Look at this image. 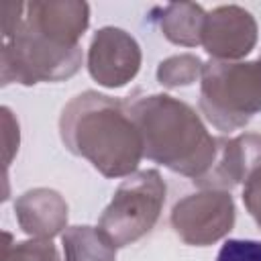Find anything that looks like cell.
Returning a JSON list of instances; mask_svg holds the SVG:
<instances>
[{
	"label": "cell",
	"mask_w": 261,
	"mask_h": 261,
	"mask_svg": "<svg viewBox=\"0 0 261 261\" xmlns=\"http://www.w3.org/2000/svg\"><path fill=\"white\" fill-rule=\"evenodd\" d=\"M141 47L137 39L118 27H102L88 47V71L104 88L126 86L141 69Z\"/></svg>",
	"instance_id": "obj_7"
},
{
	"label": "cell",
	"mask_w": 261,
	"mask_h": 261,
	"mask_svg": "<svg viewBox=\"0 0 261 261\" xmlns=\"http://www.w3.org/2000/svg\"><path fill=\"white\" fill-rule=\"evenodd\" d=\"M126 102L141 130L147 159L192 181L210 171L218 155V139L208 133L188 102L169 94H149Z\"/></svg>",
	"instance_id": "obj_2"
},
{
	"label": "cell",
	"mask_w": 261,
	"mask_h": 261,
	"mask_svg": "<svg viewBox=\"0 0 261 261\" xmlns=\"http://www.w3.org/2000/svg\"><path fill=\"white\" fill-rule=\"evenodd\" d=\"M82 45L61 47L35 33L22 18L16 33L4 39L0 53L2 86H35L39 82H63L82 67Z\"/></svg>",
	"instance_id": "obj_5"
},
{
	"label": "cell",
	"mask_w": 261,
	"mask_h": 261,
	"mask_svg": "<svg viewBox=\"0 0 261 261\" xmlns=\"http://www.w3.org/2000/svg\"><path fill=\"white\" fill-rule=\"evenodd\" d=\"M261 167V135L243 133L234 139L218 137V155L206 175L194 184L202 190H232Z\"/></svg>",
	"instance_id": "obj_10"
},
{
	"label": "cell",
	"mask_w": 261,
	"mask_h": 261,
	"mask_svg": "<svg viewBox=\"0 0 261 261\" xmlns=\"http://www.w3.org/2000/svg\"><path fill=\"white\" fill-rule=\"evenodd\" d=\"M243 202L249 210V214L255 218V222L261 228V167L245 181L243 188Z\"/></svg>",
	"instance_id": "obj_18"
},
{
	"label": "cell",
	"mask_w": 261,
	"mask_h": 261,
	"mask_svg": "<svg viewBox=\"0 0 261 261\" xmlns=\"http://www.w3.org/2000/svg\"><path fill=\"white\" fill-rule=\"evenodd\" d=\"M2 139H4V163L6 167L12 163L16 151H18V143H20V133H18V120L14 118V114L10 112L8 106H2Z\"/></svg>",
	"instance_id": "obj_17"
},
{
	"label": "cell",
	"mask_w": 261,
	"mask_h": 261,
	"mask_svg": "<svg viewBox=\"0 0 261 261\" xmlns=\"http://www.w3.org/2000/svg\"><path fill=\"white\" fill-rule=\"evenodd\" d=\"M200 110L222 133L243 128L261 112V61H214L202 67Z\"/></svg>",
	"instance_id": "obj_3"
},
{
	"label": "cell",
	"mask_w": 261,
	"mask_h": 261,
	"mask_svg": "<svg viewBox=\"0 0 261 261\" xmlns=\"http://www.w3.org/2000/svg\"><path fill=\"white\" fill-rule=\"evenodd\" d=\"M255 16L237 4L206 12L202 47L214 61H241L257 45Z\"/></svg>",
	"instance_id": "obj_8"
},
{
	"label": "cell",
	"mask_w": 261,
	"mask_h": 261,
	"mask_svg": "<svg viewBox=\"0 0 261 261\" xmlns=\"http://www.w3.org/2000/svg\"><path fill=\"white\" fill-rule=\"evenodd\" d=\"M0 261H59L57 247L47 239H29L12 243L10 232H4Z\"/></svg>",
	"instance_id": "obj_15"
},
{
	"label": "cell",
	"mask_w": 261,
	"mask_h": 261,
	"mask_svg": "<svg viewBox=\"0 0 261 261\" xmlns=\"http://www.w3.org/2000/svg\"><path fill=\"white\" fill-rule=\"evenodd\" d=\"M24 22L61 47H80L90 24V6L80 0H33L24 6Z\"/></svg>",
	"instance_id": "obj_9"
},
{
	"label": "cell",
	"mask_w": 261,
	"mask_h": 261,
	"mask_svg": "<svg viewBox=\"0 0 261 261\" xmlns=\"http://www.w3.org/2000/svg\"><path fill=\"white\" fill-rule=\"evenodd\" d=\"M216 261H261V243L251 239H228Z\"/></svg>",
	"instance_id": "obj_16"
},
{
	"label": "cell",
	"mask_w": 261,
	"mask_h": 261,
	"mask_svg": "<svg viewBox=\"0 0 261 261\" xmlns=\"http://www.w3.org/2000/svg\"><path fill=\"white\" fill-rule=\"evenodd\" d=\"M202 59L194 53L171 55L163 59L157 67V82L163 88H181L192 86L198 77H202Z\"/></svg>",
	"instance_id": "obj_14"
},
{
	"label": "cell",
	"mask_w": 261,
	"mask_h": 261,
	"mask_svg": "<svg viewBox=\"0 0 261 261\" xmlns=\"http://www.w3.org/2000/svg\"><path fill=\"white\" fill-rule=\"evenodd\" d=\"M65 261H116V247L96 226L75 224L61 234Z\"/></svg>",
	"instance_id": "obj_13"
},
{
	"label": "cell",
	"mask_w": 261,
	"mask_h": 261,
	"mask_svg": "<svg viewBox=\"0 0 261 261\" xmlns=\"http://www.w3.org/2000/svg\"><path fill=\"white\" fill-rule=\"evenodd\" d=\"M59 135L65 149L88 159L104 177H128L143 155V137L128 102L86 90L61 110Z\"/></svg>",
	"instance_id": "obj_1"
},
{
	"label": "cell",
	"mask_w": 261,
	"mask_h": 261,
	"mask_svg": "<svg viewBox=\"0 0 261 261\" xmlns=\"http://www.w3.org/2000/svg\"><path fill=\"white\" fill-rule=\"evenodd\" d=\"M24 6L22 2H2L0 6V12H2V37L4 39H10L18 24L22 22L24 18Z\"/></svg>",
	"instance_id": "obj_19"
},
{
	"label": "cell",
	"mask_w": 261,
	"mask_h": 261,
	"mask_svg": "<svg viewBox=\"0 0 261 261\" xmlns=\"http://www.w3.org/2000/svg\"><path fill=\"white\" fill-rule=\"evenodd\" d=\"M206 12L200 4L194 2H179L167 4L161 10L159 27L167 41L181 47H196L202 45Z\"/></svg>",
	"instance_id": "obj_12"
},
{
	"label": "cell",
	"mask_w": 261,
	"mask_h": 261,
	"mask_svg": "<svg viewBox=\"0 0 261 261\" xmlns=\"http://www.w3.org/2000/svg\"><path fill=\"white\" fill-rule=\"evenodd\" d=\"M259 61H261V57H259Z\"/></svg>",
	"instance_id": "obj_20"
},
{
	"label": "cell",
	"mask_w": 261,
	"mask_h": 261,
	"mask_svg": "<svg viewBox=\"0 0 261 261\" xmlns=\"http://www.w3.org/2000/svg\"><path fill=\"white\" fill-rule=\"evenodd\" d=\"M167 186L157 169H143L128 175L104 208L98 228L116 247H126L143 239L157 224Z\"/></svg>",
	"instance_id": "obj_4"
},
{
	"label": "cell",
	"mask_w": 261,
	"mask_h": 261,
	"mask_svg": "<svg viewBox=\"0 0 261 261\" xmlns=\"http://www.w3.org/2000/svg\"><path fill=\"white\" fill-rule=\"evenodd\" d=\"M18 226L31 239H47L61 234L67 228L69 208L65 198L51 188H33L14 200Z\"/></svg>",
	"instance_id": "obj_11"
},
{
	"label": "cell",
	"mask_w": 261,
	"mask_h": 261,
	"mask_svg": "<svg viewBox=\"0 0 261 261\" xmlns=\"http://www.w3.org/2000/svg\"><path fill=\"white\" fill-rule=\"evenodd\" d=\"M237 210L230 192L202 190L188 194L171 208L175 234L192 247H208L224 239L234 226Z\"/></svg>",
	"instance_id": "obj_6"
}]
</instances>
